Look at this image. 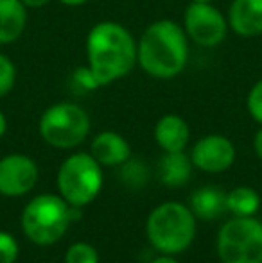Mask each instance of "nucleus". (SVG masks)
<instances>
[{
  "mask_svg": "<svg viewBox=\"0 0 262 263\" xmlns=\"http://www.w3.org/2000/svg\"><path fill=\"white\" fill-rule=\"evenodd\" d=\"M190 138V127L180 115H164L154 125V142L164 153L185 151Z\"/></svg>",
  "mask_w": 262,
  "mask_h": 263,
  "instance_id": "nucleus-13",
  "label": "nucleus"
},
{
  "mask_svg": "<svg viewBox=\"0 0 262 263\" xmlns=\"http://www.w3.org/2000/svg\"><path fill=\"white\" fill-rule=\"evenodd\" d=\"M190 161L199 170L219 174L228 170L235 161V147L226 136L208 135L198 140L190 151Z\"/></svg>",
  "mask_w": 262,
  "mask_h": 263,
  "instance_id": "nucleus-10",
  "label": "nucleus"
},
{
  "mask_svg": "<svg viewBox=\"0 0 262 263\" xmlns=\"http://www.w3.org/2000/svg\"><path fill=\"white\" fill-rule=\"evenodd\" d=\"M16 84V65L9 55L0 52V99L6 97Z\"/></svg>",
  "mask_w": 262,
  "mask_h": 263,
  "instance_id": "nucleus-19",
  "label": "nucleus"
},
{
  "mask_svg": "<svg viewBox=\"0 0 262 263\" xmlns=\"http://www.w3.org/2000/svg\"><path fill=\"white\" fill-rule=\"evenodd\" d=\"M246 109H248L250 117L262 125V77L250 88L248 95H246Z\"/></svg>",
  "mask_w": 262,
  "mask_h": 263,
  "instance_id": "nucleus-22",
  "label": "nucleus"
},
{
  "mask_svg": "<svg viewBox=\"0 0 262 263\" xmlns=\"http://www.w3.org/2000/svg\"><path fill=\"white\" fill-rule=\"evenodd\" d=\"M72 83L74 86L77 88L79 91H95L101 88V84H99V81L95 79V76L92 73V70L88 68L86 65L84 66H79V68H76L72 72Z\"/></svg>",
  "mask_w": 262,
  "mask_h": 263,
  "instance_id": "nucleus-21",
  "label": "nucleus"
},
{
  "mask_svg": "<svg viewBox=\"0 0 262 263\" xmlns=\"http://www.w3.org/2000/svg\"><path fill=\"white\" fill-rule=\"evenodd\" d=\"M27 27V7L22 0H0V45H11Z\"/></svg>",
  "mask_w": 262,
  "mask_h": 263,
  "instance_id": "nucleus-14",
  "label": "nucleus"
},
{
  "mask_svg": "<svg viewBox=\"0 0 262 263\" xmlns=\"http://www.w3.org/2000/svg\"><path fill=\"white\" fill-rule=\"evenodd\" d=\"M253 149H255V154L262 159V127L255 133V138H253Z\"/></svg>",
  "mask_w": 262,
  "mask_h": 263,
  "instance_id": "nucleus-25",
  "label": "nucleus"
},
{
  "mask_svg": "<svg viewBox=\"0 0 262 263\" xmlns=\"http://www.w3.org/2000/svg\"><path fill=\"white\" fill-rule=\"evenodd\" d=\"M79 217V208L53 194L38 195L24 210L22 229L31 242L53 246L63 238L70 222Z\"/></svg>",
  "mask_w": 262,
  "mask_h": 263,
  "instance_id": "nucleus-3",
  "label": "nucleus"
},
{
  "mask_svg": "<svg viewBox=\"0 0 262 263\" xmlns=\"http://www.w3.org/2000/svg\"><path fill=\"white\" fill-rule=\"evenodd\" d=\"M58 2L63 4V6H66V7H81L86 2H90V0H58Z\"/></svg>",
  "mask_w": 262,
  "mask_h": 263,
  "instance_id": "nucleus-26",
  "label": "nucleus"
},
{
  "mask_svg": "<svg viewBox=\"0 0 262 263\" xmlns=\"http://www.w3.org/2000/svg\"><path fill=\"white\" fill-rule=\"evenodd\" d=\"M158 174L165 186L178 188L189 181L193 174V161L183 151L180 153H165L158 163Z\"/></svg>",
  "mask_w": 262,
  "mask_h": 263,
  "instance_id": "nucleus-16",
  "label": "nucleus"
},
{
  "mask_svg": "<svg viewBox=\"0 0 262 263\" xmlns=\"http://www.w3.org/2000/svg\"><path fill=\"white\" fill-rule=\"evenodd\" d=\"M190 2H212V0H190Z\"/></svg>",
  "mask_w": 262,
  "mask_h": 263,
  "instance_id": "nucleus-29",
  "label": "nucleus"
},
{
  "mask_svg": "<svg viewBox=\"0 0 262 263\" xmlns=\"http://www.w3.org/2000/svg\"><path fill=\"white\" fill-rule=\"evenodd\" d=\"M226 210V194L216 186H203L190 197V211L203 220H216Z\"/></svg>",
  "mask_w": 262,
  "mask_h": 263,
  "instance_id": "nucleus-15",
  "label": "nucleus"
},
{
  "mask_svg": "<svg viewBox=\"0 0 262 263\" xmlns=\"http://www.w3.org/2000/svg\"><path fill=\"white\" fill-rule=\"evenodd\" d=\"M151 263H178V261H176L174 258L171 256V254H165V256L156 258V260H153Z\"/></svg>",
  "mask_w": 262,
  "mask_h": 263,
  "instance_id": "nucleus-28",
  "label": "nucleus"
},
{
  "mask_svg": "<svg viewBox=\"0 0 262 263\" xmlns=\"http://www.w3.org/2000/svg\"><path fill=\"white\" fill-rule=\"evenodd\" d=\"M27 9H40V7H45L47 4H50V0H22Z\"/></svg>",
  "mask_w": 262,
  "mask_h": 263,
  "instance_id": "nucleus-24",
  "label": "nucleus"
},
{
  "mask_svg": "<svg viewBox=\"0 0 262 263\" xmlns=\"http://www.w3.org/2000/svg\"><path fill=\"white\" fill-rule=\"evenodd\" d=\"M101 186L102 170L92 154H72L58 170V190L70 206H86L97 197Z\"/></svg>",
  "mask_w": 262,
  "mask_h": 263,
  "instance_id": "nucleus-6",
  "label": "nucleus"
},
{
  "mask_svg": "<svg viewBox=\"0 0 262 263\" xmlns=\"http://www.w3.org/2000/svg\"><path fill=\"white\" fill-rule=\"evenodd\" d=\"M40 136L56 149H74L86 140L90 133V117L76 102H56L42 113L38 122Z\"/></svg>",
  "mask_w": 262,
  "mask_h": 263,
  "instance_id": "nucleus-5",
  "label": "nucleus"
},
{
  "mask_svg": "<svg viewBox=\"0 0 262 263\" xmlns=\"http://www.w3.org/2000/svg\"><path fill=\"white\" fill-rule=\"evenodd\" d=\"M123 168H120V177H123L124 184L130 188H142L149 179V170L147 165L140 159L130 158L128 161H124Z\"/></svg>",
  "mask_w": 262,
  "mask_h": 263,
  "instance_id": "nucleus-18",
  "label": "nucleus"
},
{
  "mask_svg": "<svg viewBox=\"0 0 262 263\" xmlns=\"http://www.w3.org/2000/svg\"><path fill=\"white\" fill-rule=\"evenodd\" d=\"M226 20L234 34L257 38L262 34V0H232Z\"/></svg>",
  "mask_w": 262,
  "mask_h": 263,
  "instance_id": "nucleus-11",
  "label": "nucleus"
},
{
  "mask_svg": "<svg viewBox=\"0 0 262 263\" xmlns=\"http://www.w3.org/2000/svg\"><path fill=\"white\" fill-rule=\"evenodd\" d=\"M217 254L223 263H262V222L235 217L221 228Z\"/></svg>",
  "mask_w": 262,
  "mask_h": 263,
  "instance_id": "nucleus-7",
  "label": "nucleus"
},
{
  "mask_svg": "<svg viewBox=\"0 0 262 263\" xmlns=\"http://www.w3.org/2000/svg\"><path fill=\"white\" fill-rule=\"evenodd\" d=\"M86 61L101 88L108 86L136 66V40L123 24L99 22L86 34Z\"/></svg>",
  "mask_w": 262,
  "mask_h": 263,
  "instance_id": "nucleus-1",
  "label": "nucleus"
},
{
  "mask_svg": "<svg viewBox=\"0 0 262 263\" xmlns=\"http://www.w3.org/2000/svg\"><path fill=\"white\" fill-rule=\"evenodd\" d=\"M189 63V38L180 24L167 18L153 22L136 42V65L149 77L169 81Z\"/></svg>",
  "mask_w": 262,
  "mask_h": 263,
  "instance_id": "nucleus-2",
  "label": "nucleus"
},
{
  "mask_svg": "<svg viewBox=\"0 0 262 263\" xmlns=\"http://www.w3.org/2000/svg\"><path fill=\"white\" fill-rule=\"evenodd\" d=\"M183 31L189 42L203 49H214L226 38L228 20L212 2H190L183 11Z\"/></svg>",
  "mask_w": 262,
  "mask_h": 263,
  "instance_id": "nucleus-8",
  "label": "nucleus"
},
{
  "mask_svg": "<svg viewBox=\"0 0 262 263\" xmlns=\"http://www.w3.org/2000/svg\"><path fill=\"white\" fill-rule=\"evenodd\" d=\"M260 206V197L253 188L237 186L226 194V208L235 217H253Z\"/></svg>",
  "mask_w": 262,
  "mask_h": 263,
  "instance_id": "nucleus-17",
  "label": "nucleus"
},
{
  "mask_svg": "<svg viewBox=\"0 0 262 263\" xmlns=\"http://www.w3.org/2000/svg\"><path fill=\"white\" fill-rule=\"evenodd\" d=\"M6 129H7V120H6V115L0 111V138L6 135Z\"/></svg>",
  "mask_w": 262,
  "mask_h": 263,
  "instance_id": "nucleus-27",
  "label": "nucleus"
},
{
  "mask_svg": "<svg viewBox=\"0 0 262 263\" xmlns=\"http://www.w3.org/2000/svg\"><path fill=\"white\" fill-rule=\"evenodd\" d=\"M90 154L101 166H119L131 158V149L119 133L102 131L92 140Z\"/></svg>",
  "mask_w": 262,
  "mask_h": 263,
  "instance_id": "nucleus-12",
  "label": "nucleus"
},
{
  "mask_svg": "<svg viewBox=\"0 0 262 263\" xmlns=\"http://www.w3.org/2000/svg\"><path fill=\"white\" fill-rule=\"evenodd\" d=\"M65 263H99V254L90 243L77 242L68 247Z\"/></svg>",
  "mask_w": 262,
  "mask_h": 263,
  "instance_id": "nucleus-20",
  "label": "nucleus"
},
{
  "mask_svg": "<svg viewBox=\"0 0 262 263\" xmlns=\"http://www.w3.org/2000/svg\"><path fill=\"white\" fill-rule=\"evenodd\" d=\"M151 246L164 254H180L193 243L196 235V218L180 202H164L151 211L146 224Z\"/></svg>",
  "mask_w": 262,
  "mask_h": 263,
  "instance_id": "nucleus-4",
  "label": "nucleus"
},
{
  "mask_svg": "<svg viewBox=\"0 0 262 263\" xmlns=\"http://www.w3.org/2000/svg\"><path fill=\"white\" fill-rule=\"evenodd\" d=\"M18 258V243L13 235L0 231V263H14Z\"/></svg>",
  "mask_w": 262,
  "mask_h": 263,
  "instance_id": "nucleus-23",
  "label": "nucleus"
},
{
  "mask_svg": "<svg viewBox=\"0 0 262 263\" xmlns=\"http://www.w3.org/2000/svg\"><path fill=\"white\" fill-rule=\"evenodd\" d=\"M38 181V166L29 156L9 154L0 159V194L20 197L31 192Z\"/></svg>",
  "mask_w": 262,
  "mask_h": 263,
  "instance_id": "nucleus-9",
  "label": "nucleus"
}]
</instances>
